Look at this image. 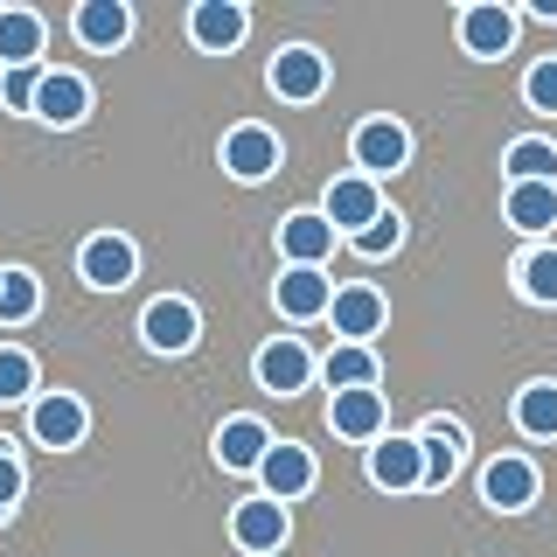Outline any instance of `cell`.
I'll return each mask as SVG.
<instances>
[{
  "label": "cell",
  "instance_id": "cell-1",
  "mask_svg": "<svg viewBox=\"0 0 557 557\" xmlns=\"http://www.w3.org/2000/svg\"><path fill=\"white\" fill-rule=\"evenodd\" d=\"M133 272H139V244L126 231H91L77 244V278L91 293H126Z\"/></svg>",
  "mask_w": 557,
  "mask_h": 557
},
{
  "label": "cell",
  "instance_id": "cell-2",
  "mask_svg": "<svg viewBox=\"0 0 557 557\" xmlns=\"http://www.w3.org/2000/svg\"><path fill=\"white\" fill-rule=\"evenodd\" d=\"M133 327H139V342H147L153 356H188L196 335H202V313H196V300H182V293H161V300L139 307Z\"/></svg>",
  "mask_w": 557,
  "mask_h": 557
},
{
  "label": "cell",
  "instance_id": "cell-3",
  "mask_svg": "<svg viewBox=\"0 0 557 557\" xmlns=\"http://www.w3.org/2000/svg\"><path fill=\"white\" fill-rule=\"evenodd\" d=\"M84 432H91V405H84L77 391H42L28 405V440L35 446L70 453V446H84Z\"/></svg>",
  "mask_w": 557,
  "mask_h": 557
},
{
  "label": "cell",
  "instance_id": "cell-4",
  "mask_svg": "<svg viewBox=\"0 0 557 557\" xmlns=\"http://www.w3.org/2000/svg\"><path fill=\"white\" fill-rule=\"evenodd\" d=\"M258 391H272V397H300L313 376H321V362H313V348L300 335H272L265 348H258Z\"/></svg>",
  "mask_w": 557,
  "mask_h": 557
},
{
  "label": "cell",
  "instance_id": "cell-5",
  "mask_svg": "<svg viewBox=\"0 0 557 557\" xmlns=\"http://www.w3.org/2000/svg\"><path fill=\"white\" fill-rule=\"evenodd\" d=\"M335 223L321 216V209H286L278 216V258L300 272H327V258H335Z\"/></svg>",
  "mask_w": 557,
  "mask_h": 557
},
{
  "label": "cell",
  "instance_id": "cell-6",
  "mask_svg": "<svg viewBox=\"0 0 557 557\" xmlns=\"http://www.w3.org/2000/svg\"><path fill=\"white\" fill-rule=\"evenodd\" d=\"M321 216L335 223V237H362L383 216V188L370 182V174H335L327 196H321Z\"/></svg>",
  "mask_w": 557,
  "mask_h": 557
},
{
  "label": "cell",
  "instance_id": "cell-7",
  "mask_svg": "<svg viewBox=\"0 0 557 557\" xmlns=\"http://www.w3.org/2000/svg\"><path fill=\"white\" fill-rule=\"evenodd\" d=\"M370 481L383 495H411V487H425V446H418V432H383L370 446Z\"/></svg>",
  "mask_w": 557,
  "mask_h": 557
},
{
  "label": "cell",
  "instance_id": "cell-8",
  "mask_svg": "<svg viewBox=\"0 0 557 557\" xmlns=\"http://www.w3.org/2000/svg\"><path fill=\"white\" fill-rule=\"evenodd\" d=\"M536 495H544V474H536V460H522V453H502V460L481 467V502H487V509L522 516Z\"/></svg>",
  "mask_w": 557,
  "mask_h": 557
},
{
  "label": "cell",
  "instance_id": "cell-9",
  "mask_svg": "<svg viewBox=\"0 0 557 557\" xmlns=\"http://www.w3.org/2000/svg\"><path fill=\"white\" fill-rule=\"evenodd\" d=\"M516 28H522V14L502 8V0H474V8H460V49H467V57H481V63L509 57Z\"/></svg>",
  "mask_w": 557,
  "mask_h": 557
},
{
  "label": "cell",
  "instance_id": "cell-10",
  "mask_svg": "<svg viewBox=\"0 0 557 557\" xmlns=\"http://www.w3.org/2000/svg\"><path fill=\"white\" fill-rule=\"evenodd\" d=\"M348 153H356V174L383 182V174H397L411 161V133L397 126V119H362V126L348 133Z\"/></svg>",
  "mask_w": 557,
  "mask_h": 557
},
{
  "label": "cell",
  "instance_id": "cell-11",
  "mask_svg": "<svg viewBox=\"0 0 557 557\" xmlns=\"http://www.w3.org/2000/svg\"><path fill=\"white\" fill-rule=\"evenodd\" d=\"M313 481H321V467H313V446L300 440H272V453L258 460V495L272 502H300Z\"/></svg>",
  "mask_w": 557,
  "mask_h": 557
},
{
  "label": "cell",
  "instance_id": "cell-12",
  "mask_svg": "<svg viewBox=\"0 0 557 557\" xmlns=\"http://www.w3.org/2000/svg\"><path fill=\"white\" fill-rule=\"evenodd\" d=\"M272 307H278V321H293V327L327 321V307H335V278H327V272H300V265H286V272L272 278Z\"/></svg>",
  "mask_w": 557,
  "mask_h": 557
},
{
  "label": "cell",
  "instance_id": "cell-13",
  "mask_svg": "<svg viewBox=\"0 0 557 557\" xmlns=\"http://www.w3.org/2000/svg\"><path fill=\"white\" fill-rule=\"evenodd\" d=\"M293 536V516H286V502H272V495H251V502H237L231 509V544L237 550H251V557H272L278 544Z\"/></svg>",
  "mask_w": 557,
  "mask_h": 557
},
{
  "label": "cell",
  "instance_id": "cell-14",
  "mask_svg": "<svg viewBox=\"0 0 557 557\" xmlns=\"http://www.w3.org/2000/svg\"><path fill=\"white\" fill-rule=\"evenodd\" d=\"M383 425H391V405H383V391H335L327 397V432L348 446H376Z\"/></svg>",
  "mask_w": 557,
  "mask_h": 557
},
{
  "label": "cell",
  "instance_id": "cell-15",
  "mask_svg": "<svg viewBox=\"0 0 557 557\" xmlns=\"http://www.w3.org/2000/svg\"><path fill=\"white\" fill-rule=\"evenodd\" d=\"M327 91V57L313 42H286L272 57V98H286V104H313Z\"/></svg>",
  "mask_w": 557,
  "mask_h": 557
},
{
  "label": "cell",
  "instance_id": "cell-16",
  "mask_svg": "<svg viewBox=\"0 0 557 557\" xmlns=\"http://www.w3.org/2000/svg\"><path fill=\"white\" fill-rule=\"evenodd\" d=\"M35 119L42 126H84L91 119V77H77V70H42V91H35Z\"/></svg>",
  "mask_w": 557,
  "mask_h": 557
},
{
  "label": "cell",
  "instance_id": "cell-17",
  "mask_svg": "<svg viewBox=\"0 0 557 557\" xmlns=\"http://www.w3.org/2000/svg\"><path fill=\"white\" fill-rule=\"evenodd\" d=\"M223 174L231 182H272L278 174V133L272 126H231L223 133Z\"/></svg>",
  "mask_w": 557,
  "mask_h": 557
},
{
  "label": "cell",
  "instance_id": "cell-18",
  "mask_svg": "<svg viewBox=\"0 0 557 557\" xmlns=\"http://www.w3.org/2000/svg\"><path fill=\"white\" fill-rule=\"evenodd\" d=\"M383 321H391V300H383L376 286H335V307H327V327H335L342 342H362L383 335Z\"/></svg>",
  "mask_w": 557,
  "mask_h": 557
},
{
  "label": "cell",
  "instance_id": "cell-19",
  "mask_svg": "<svg viewBox=\"0 0 557 557\" xmlns=\"http://www.w3.org/2000/svg\"><path fill=\"white\" fill-rule=\"evenodd\" d=\"M418 446H425V487L440 495V487H453V474H460V453H467V425L446 411H432L425 425H418Z\"/></svg>",
  "mask_w": 557,
  "mask_h": 557
},
{
  "label": "cell",
  "instance_id": "cell-20",
  "mask_svg": "<svg viewBox=\"0 0 557 557\" xmlns=\"http://www.w3.org/2000/svg\"><path fill=\"white\" fill-rule=\"evenodd\" d=\"M244 35H251V14H244L237 0H196V8H188V42L209 49V57L237 49Z\"/></svg>",
  "mask_w": 557,
  "mask_h": 557
},
{
  "label": "cell",
  "instance_id": "cell-21",
  "mask_svg": "<svg viewBox=\"0 0 557 557\" xmlns=\"http://www.w3.org/2000/svg\"><path fill=\"white\" fill-rule=\"evenodd\" d=\"M70 35H77L84 49H119L133 35V8L126 0H77V8H70Z\"/></svg>",
  "mask_w": 557,
  "mask_h": 557
},
{
  "label": "cell",
  "instance_id": "cell-22",
  "mask_svg": "<svg viewBox=\"0 0 557 557\" xmlns=\"http://www.w3.org/2000/svg\"><path fill=\"white\" fill-rule=\"evenodd\" d=\"M502 216H509V231H522V237H550L557 231V182H509Z\"/></svg>",
  "mask_w": 557,
  "mask_h": 557
},
{
  "label": "cell",
  "instance_id": "cell-23",
  "mask_svg": "<svg viewBox=\"0 0 557 557\" xmlns=\"http://www.w3.org/2000/svg\"><path fill=\"white\" fill-rule=\"evenodd\" d=\"M265 453H272V432L258 425V418H223V425H216V467H231V474H258Z\"/></svg>",
  "mask_w": 557,
  "mask_h": 557
},
{
  "label": "cell",
  "instance_id": "cell-24",
  "mask_svg": "<svg viewBox=\"0 0 557 557\" xmlns=\"http://www.w3.org/2000/svg\"><path fill=\"white\" fill-rule=\"evenodd\" d=\"M321 383H327V391H376V383H383L376 348H362V342H335V348L321 356Z\"/></svg>",
  "mask_w": 557,
  "mask_h": 557
},
{
  "label": "cell",
  "instance_id": "cell-25",
  "mask_svg": "<svg viewBox=\"0 0 557 557\" xmlns=\"http://www.w3.org/2000/svg\"><path fill=\"white\" fill-rule=\"evenodd\" d=\"M42 14L35 8H0V70H22V63H42Z\"/></svg>",
  "mask_w": 557,
  "mask_h": 557
},
{
  "label": "cell",
  "instance_id": "cell-26",
  "mask_svg": "<svg viewBox=\"0 0 557 557\" xmlns=\"http://www.w3.org/2000/svg\"><path fill=\"white\" fill-rule=\"evenodd\" d=\"M516 432L522 440H557V383L536 376L516 391Z\"/></svg>",
  "mask_w": 557,
  "mask_h": 557
},
{
  "label": "cell",
  "instance_id": "cell-27",
  "mask_svg": "<svg viewBox=\"0 0 557 557\" xmlns=\"http://www.w3.org/2000/svg\"><path fill=\"white\" fill-rule=\"evenodd\" d=\"M42 313V278L28 265H0V327H22Z\"/></svg>",
  "mask_w": 557,
  "mask_h": 557
},
{
  "label": "cell",
  "instance_id": "cell-28",
  "mask_svg": "<svg viewBox=\"0 0 557 557\" xmlns=\"http://www.w3.org/2000/svg\"><path fill=\"white\" fill-rule=\"evenodd\" d=\"M502 168H509V182H557V147L550 139H509V153H502Z\"/></svg>",
  "mask_w": 557,
  "mask_h": 557
},
{
  "label": "cell",
  "instance_id": "cell-29",
  "mask_svg": "<svg viewBox=\"0 0 557 557\" xmlns=\"http://www.w3.org/2000/svg\"><path fill=\"white\" fill-rule=\"evenodd\" d=\"M516 293L536 300V307H557V244H536V251L516 265Z\"/></svg>",
  "mask_w": 557,
  "mask_h": 557
},
{
  "label": "cell",
  "instance_id": "cell-30",
  "mask_svg": "<svg viewBox=\"0 0 557 557\" xmlns=\"http://www.w3.org/2000/svg\"><path fill=\"white\" fill-rule=\"evenodd\" d=\"M35 356L14 342H0V405H35Z\"/></svg>",
  "mask_w": 557,
  "mask_h": 557
},
{
  "label": "cell",
  "instance_id": "cell-31",
  "mask_svg": "<svg viewBox=\"0 0 557 557\" xmlns=\"http://www.w3.org/2000/svg\"><path fill=\"white\" fill-rule=\"evenodd\" d=\"M35 91H42V63L0 70V104H8L14 119H35Z\"/></svg>",
  "mask_w": 557,
  "mask_h": 557
},
{
  "label": "cell",
  "instance_id": "cell-32",
  "mask_svg": "<svg viewBox=\"0 0 557 557\" xmlns=\"http://www.w3.org/2000/svg\"><path fill=\"white\" fill-rule=\"evenodd\" d=\"M348 244H356V258H391L397 244H405V216H397V209H383L370 231H362V237H348Z\"/></svg>",
  "mask_w": 557,
  "mask_h": 557
},
{
  "label": "cell",
  "instance_id": "cell-33",
  "mask_svg": "<svg viewBox=\"0 0 557 557\" xmlns=\"http://www.w3.org/2000/svg\"><path fill=\"white\" fill-rule=\"evenodd\" d=\"M522 98H530V112L557 119V57H536L530 77H522Z\"/></svg>",
  "mask_w": 557,
  "mask_h": 557
},
{
  "label": "cell",
  "instance_id": "cell-34",
  "mask_svg": "<svg viewBox=\"0 0 557 557\" xmlns=\"http://www.w3.org/2000/svg\"><path fill=\"white\" fill-rule=\"evenodd\" d=\"M22 487H28V467H22V453H14L8 440H0V522L14 516V502H22Z\"/></svg>",
  "mask_w": 557,
  "mask_h": 557
}]
</instances>
